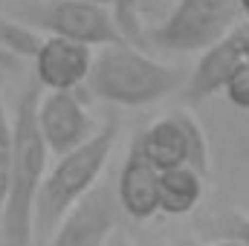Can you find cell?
I'll return each mask as SVG.
<instances>
[{"mask_svg": "<svg viewBox=\"0 0 249 246\" xmlns=\"http://www.w3.org/2000/svg\"><path fill=\"white\" fill-rule=\"evenodd\" d=\"M41 87L29 78L15 102L12 113V177H9V197L0 217V241L3 246H35V197L50 168V151L35 122Z\"/></svg>", "mask_w": 249, "mask_h": 246, "instance_id": "obj_1", "label": "cell"}, {"mask_svg": "<svg viewBox=\"0 0 249 246\" xmlns=\"http://www.w3.org/2000/svg\"><path fill=\"white\" fill-rule=\"evenodd\" d=\"M78 3H90V6H105L113 12V0H78Z\"/></svg>", "mask_w": 249, "mask_h": 246, "instance_id": "obj_18", "label": "cell"}, {"mask_svg": "<svg viewBox=\"0 0 249 246\" xmlns=\"http://www.w3.org/2000/svg\"><path fill=\"white\" fill-rule=\"evenodd\" d=\"M113 18L122 38L133 47H145V26L139 20V0H113Z\"/></svg>", "mask_w": 249, "mask_h": 246, "instance_id": "obj_15", "label": "cell"}, {"mask_svg": "<svg viewBox=\"0 0 249 246\" xmlns=\"http://www.w3.org/2000/svg\"><path fill=\"white\" fill-rule=\"evenodd\" d=\"M249 61V23H238L226 38H220L214 47L200 53L194 70L183 81V99L186 105H203L214 93H223L232 72Z\"/></svg>", "mask_w": 249, "mask_h": 246, "instance_id": "obj_9", "label": "cell"}, {"mask_svg": "<svg viewBox=\"0 0 249 246\" xmlns=\"http://www.w3.org/2000/svg\"><path fill=\"white\" fill-rule=\"evenodd\" d=\"M223 96H226V102H229L232 107L249 110V61L241 64V67L232 72V78H229L226 87H223Z\"/></svg>", "mask_w": 249, "mask_h": 246, "instance_id": "obj_16", "label": "cell"}, {"mask_svg": "<svg viewBox=\"0 0 249 246\" xmlns=\"http://www.w3.org/2000/svg\"><path fill=\"white\" fill-rule=\"evenodd\" d=\"M9 18L47 35L64 38L84 47H113L127 44L116 26V18L105 6H90L78 0H20L6 6Z\"/></svg>", "mask_w": 249, "mask_h": 246, "instance_id": "obj_4", "label": "cell"}, {"mask_svg": "<svg viewBox=\"0 0 249 246\" xmlns=\"http://www.w3.org/2000/svg\"><path fill=\"white\" fill-rule=\"evenodd\" d=\"M90 64H93V50L90 47L44 35L38 53L32 55V78L47 93L81 90V84H87Z\"/></svg>", "mask_w": 249, "mask_h": 246, "instance_id": "obj_10", "label": "cell"}, {"mask_svg": "<svg viewBox=\"0 0 249 246\" xmlns=\"http://www.w3.org/2000/svg\"><path fill=\"white\" fill-rule=\"evenodd\" d=\"M41 41H44L41 32H35V29L18 23V20H12V18H9V20H0V47H6L9 53H18V55L32 58V55L38 53Z\"/></svg>", "mask_w": 249, "mask_h": 246, "instance_id": "obj_13", "label": "cell"}, {"mask_svg": "<svg viewBox=\"0 0 249 246\" xmlns=\"http://www.w3.org/2000/svg\"><path fill=\"white\" fill-rule=\"evenodd\" d=\"M229 238H235V241H241V244L249 246V217H232Z\"/></svg>", "mask_w": 249, "mask_h": 246, "instance_id": "obj_17", "label": "cell"}, {"mask_svg": "<svg viewBox=\"0 0 249 246\" xmlns=\"http://www.w3.org/2000/svg\"><path fill=\"white\" fill-rule=\"evenodd\" d=\"M116 220H119L116 191L99 183L84 200H78L64 214L44 246H107L113 241Z\"/></svg>", "mask_w": 249, "mask_h": 246, "instance_id": "obj_8", "label": "cell"}, {"mask_svg": "<svg viewBox=\"0 0 249 246\" xmlns=\"http://www.w3.org/2000/svg\"><path fill=\"white\" fill-rule=\"evenodd\" d=\"M241 20L235 0H177L162 23L145 29V41L160 53H206Z\"/></svg>", "mask_w": 249, "mask_h": 246, "instance_id": "obj_5", "label": "cell"}, {"mask_svg": "<svg viewBox=\"0 0 249 246\" xmlns=\"http://www.w3.org/2000/svg\"><path fill=\"white\" fill-rule=\"evenodd\" d=\"M177 87H183V72L177 67L151 58L133 44L102 47V53L93 55L87 75L90 96L122 107H145L162 102Z\"/></svg>", "mask_w": 249, "mask_h": 246, "instance_id": "obj_3", "label": "cell"}, {"mask_svg": "<svg viewBox=\"0 0 249 246\" xmlns=\"http://www.w3.org/2000/svg\"><path fill=\"white\" fill-rule=\"evenodd\" d=\"M209 246H247V244H241L235 238H226V241H217V244H209Z\"/></svg>", "mask_w": 249, "mask_h": 246, "instance_id": "obj_19", "label": "cell"}, {"mask_svg": "<svg viewBox=\"0 0 249 246\" xmlns=\"http://www.w3.org/2000/svg\"><path fill=\"white\" fill-rule=\"evenodd\" d=\"M9 177H12V113L6 110V102L0 93V217L9 197Z\"/></svg>", "mask_w": 249, "mask_h": 246, "instance_id": "obj_14", "label": "cell"}, {"mask_svg": "<svg viewBox=\"0 0 249 246\" xmlns=\"http://www.w3.org/2000/svg\"><path fill=\"white\" fill-rule=\"evenodd\" d=\"M107 246H110V244H107Z\"/></svg>", "mask_w": 249, "mask_h": 246, "instance_id": "obj_21", "label": "cell"}, {"mask_svg": "<svg viewBox=\"0 0 249 246\" xmlns=\"http://www.w3.org/2000/svg\"><path fill=\"white\" fill-rule=\"evenodd\" d=\"M206 194V177L191 165L160 171V214L180 217L200 206Z\"/></svg>", "mask_w": 249, "mask_h": 246, "instance_id": "obj_12", "label": "cell"}, {"mask_svg": "<svg viewBox=\"0 0 249 246\" xmlns=\"http://www.w3.org/2000/svg\"><path fill=\"white\" fill-rule=\"evenodd\" d=\"M136 148L157 171L191 165L194 171L209 177V142L200 122L188 110H174L148 124L136 136Z\"/></svg>", "mask_w": 249, "mask_h": 246, "instance_id": "obj_6", "label": "cell"}, {"mask_svg": "<svg viewBox=\"0 0 249 246\" xmlns=\"http://www.w3.org/2000/svg\"><path fill=\"white\" fill-rule=\"evenodd\" d=\"M116 136H119V116H107L84 145L58 157L55 165L47 168V177L35 197V214H32L35 244H47V238L61 223L64 214L99 185V177L116 145Z\"/></svg>", "mask_w": 249, "mask_h": 246, "instance_id": "obj_2", "label": "cell"}, {"mask_svg": "<svg viewBox=\"0 0 249 246\" xmlns=\"http://www.w3.org/2000/svg\"><path fill=\"white\" fill-rule=\"evenodd\" d=\"M238 3V9H241V15L247 18V23H249V0H235Z\"/></svg>", "mask_w": 249, "mask_h": 246, "instance_id": "obj_20", "label": "cell"}, {"mask_svg": "<svg viewBox=\"0 0 249 246\" xmlns=\"http://www.w3.org/2000/svg\"><path fill=\"white\" fill-rule=\"evenodd\" d=\"M35 122L44 136L47 151L55 157L75 151L96 133L87 102L78 90H55V93L41 90L38 107H35Z\"/></svg>", "mask_w": 249, "mask_h": 246, "instance_id": "obj_7", "label": "cell"}, {"mask_svg": "<svg viewBox=\"0 0 249 246\" xmlns=\"http://www.w3.org/2000/svg\"><path fill=\"white\" fill-rule=\"evenodd\" d=\"M116 203L124 214L136 223L151 220L160 214V171L142 157L136 142L127 151V159L122 162L119 180H116Z\"/></svg>", "mask_w": 249, "mask_h": 246, "instance_id": "obj_11", "label": "cell"}]
</instances>
